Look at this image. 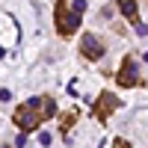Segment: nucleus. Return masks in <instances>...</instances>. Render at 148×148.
I'll list each match as a JSON object with an SVG mask.
<instances>
[{
    "label": "nucleus",
    "mask_w": 148,
    "mask_h": 148,
    "mask_svg": "<svg viewBox=\"0 0 148 148\" xmlns=\"http://www.w3.org/2000/svg\"><path fill=\"white\" fill-rule=\"evenodd\" d=\"M145 3H148V0H145Z\"/></svg>",
    "instance_id": "13"
},
{
    "label": "nucleus",
    "mask_w": 148,
    "mask_h": 148,
    "mask_svg": "<svg viewBox=\"0 0 148 148\" xmlns=\"http://www.w3.org/2000/svg\"><path fill=\"white\" fill-rule=\"evenodd\" d=\"M39 121H45L42 119V113H39V110H36V107H30V104H24V107H18L15 110V125L21 127V130H36V127H39Z\"/></svg>",
    "instance_id": "2"
},
{
    "label": "nucleus",
    "mask_w": 148,
    "mask_h": 148,
    "mask_svg": "<svg viewBox=\"0 0 148 148\" xmlns=\"http://www.w3.org/2000/svg\"><path fill=\"white\" fill-rule=\"evenodd\" d=\"M71 6H74V9H77V12H80V15H83V12H86V0H71Z\"/></svg>",
    "instance_id": "10"
},
{
    "label": "nucleus",
    "mask_w": 148,
    "mask_h": 148,
    "mask_svg": "<svg viewBox=\"0 0 148 148\" xmlns=\"http://www.w3.org/2000/svg\"><path fill=\"white\" fill-rule=\"evenodd\" d=\"M39 142H42V145H51V142H53V133H51V130H39Z\"/></svg>",
    "instance_id": "8"
},
{
    "label": "nucleus",
    "mask_w": 148,
    "mask_h": 148,
    "mask_svg": "<svg viewBox=\"0 0 148 148\" xmlns=\"http://www.w3.org/2000/svg\"><path fill=\"white\" fill-rule=\"evenodd\" d=\"M53 24H56L59 36H71L74 30L80 27V12L74 9L71 3H56L53 6Z\"/></svg>",
    "instance_id": "1"
},
{
    "label": "nucleus",
    "mask_w": 148,
    "mask_h": 148,
    "mask_svg": "<svg viewBox=\"0 0 148 148\" xmlns=\"http://www.w3.org/2000/svg\"><path fill=\"white\" fill-rule=\"evenodd\" d=\"M119 9L127 21H136V0H119Z\"/></svg>",
    "instance_id": "6"
},
{
    "label": "nucleus",
    "mask_w": 148,
    "mask_h": 148,
    "mask_svg": "<svg viewBox=\"0 0 148 148\" xmlns=\"http://www.w3.org/2000/svg\"><path fill=\"white\" fill-rule=\"evenodd\" d=\"M0 101H3V104L12 101V92H9V89H0Z\"/></svg>",
    "instance_id": "11"
},
{
    "label": "nucleus",
    "mask_w": 148,
    "mask_h": 148,
    "mask_svg": "<svg viewBox=\"0 0 148 148\" xmlns=\"http://www.w3.org/2000/svg\"><path fill=\"white\" fill-rule=\"evenodd\" d=\"M142 59H145V62H148V51H145V56H142Z\"/></svg>",
    "instance_id": "12"
},
{
    "label": "nucleus",
    "mask_w": 148,
    "mask_h": 148,
    "mask_svg": "<svg viewBox=\"0 0 148 148\" xmlns=\"http://www.w3.org/2000/svg\"><path fill=\"white\" fill-rule=\"evenodd\" d=\"M133 30H136V36H148V24H142V21H133Z\"/></svg>",
    "instance_id": "9"
},
{
    "label": "nucleus",
    "mask_w": 148,
    "mask_h": 148,
    "mask_svg": "<svg viewBox=\"0 0 148 148\" xmlns=\"http://www.w3.org/2000/svg\"><path fill=\"white\" fill-rule=\"evenodd\" d=\"M80 53H83L86 59H101V56H104V45H101V39H95L92 33H86L83 39H80Z\"/></svg>",
    "instance_id": "5"
},
{
    "label": "nucleus",
    "mask_w": 148,
    "mask_h": 148,
    "mask_svg": "<svg viewBox=\"0 0 148 148\" xmlns=\"http://www.w3.org/2000/svg\"><path fill=\"white\" fill-rule=\"evenodd\" d=\"M116 107H119V98L113 92H101V95L95 98V119L101 121V125H107V119L113 116Z\"/></svg>",
    "instance_id": "3"
},
{
    "label": "nucleus",
    "mask_w": 148,
    "mask_h": 148,
    "mask_svg": "<svg viewBox=\"0 0 148 148\" xmlns=\"http://www.w3.org/2000/svg\"><path fill=\"white\" fill-rule=\"evenodd\" d=\"M56 113V104L51 101V98H45V101H42V119H51Z\"/></svg>",
    "instance_id": "7"
},
{
    "label": "nucleus",
    "mask_w": 148,
    "mask_h": 148,
    "mask_svg": "<svg viewBox=\"0 0 148 148\" xmlns=\"http://www.w3.org/2000/svg\"><path fill=\"white\" fill-rule=\"evenodd\" d=\"M116 80L121 89H133V86L139 83V74H136V59L133 56H125V62H121L119 74H116Z\"/></svg>",
    "instance_id": "4"
}]
</instances>
